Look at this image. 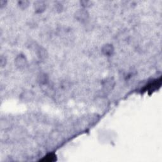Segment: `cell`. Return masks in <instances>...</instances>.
Here are the masks:
<instances>
[{
	"label": "cell",
	"instance_id": "9c48e42d",
	"mask_svg": "<svg viewBox=\"0 0 162 162\" xmlns=\"http://www.w3.org/2000/svg\"><path fill=\"white\" fill-rule=\"evenodd\" d=\"M18 3L19 7L22 10H24L26 9L29 6L30 2L28 1H20L18 2Z\"/></svg>",
	"mask_w": 162,
	"mask_h": 162
},
{
	"label": "cell",
	"instance_id": "52a82bcc",
	"mask_svg": "<svg viewBox=\"0 0 162 162\" xmlns=\"http://www.w3.org/2000/svg\"><path fill=\"white\" fill-rule=\"evenodd\" d=\"M56 160V155L54 153H51L49 154H47L46 156L40 161L51 162V161H55Z\"/></svg>",
	"mask_w": 162,
	"mask_h": 162
},
{
	"label": "cell",
	"instance_id": "5b68a950",
	"mask_svg": "<svg viewBox=\"0 0 162 162\" xmlns=\"http://www.w3.org/2000/svg\"><path fill=\"white\" fill-rule=\"evenodd\" d=\"M114 47L111 44H106L101 48V52L104 55L111 56L114 53Z\"/></svg>",
	"mask_w": 162,
	"mask_h": 162
},
{
	"label": "cell",
	"instance_id": "30bf717a",
	"mask_svg": "<svg viewBox=\"0 0 162 162\" xmlns=\"http://www.w3.org/2000/svg\"><path fill=\"white\" fill-rule=\"evenodd\" d=\"M80 5L82 6L84 9H85L86 8H89L90 6H91L92 2L89 1H80Z\"/></svg>",
	"mask_w": 162,
	"mask_h": 162
},
{
	"label": "cell",
	"instance_id": "7a4b0ae2",
	"mask_svg": "<svg viewBox=\"0 0 162 162\" xmlns=\"http://www.w3.org/2000/svg\"><path fill=\"white\" fill-rule=\"evenodd\" d=\"M15 65L19 69H23L27 66V60L23 54H20L15 59Z\"/></svg>",
	"mask_w": 162,
	"mask_h": 162
},
{
	"label": "cell",
	"instance_id": "8992f818",
	"mask_svg": "<svg viewBox=\"0 0 162 162\" xmlns=\"http://www.w3.org/2000/svg\"><path fill=\"white\" fill-rule=\"evenodd\" d=\"M37 55L40 59H45L48 56V53H47L46 50L42 48V47H38V48L36 49Z\"/></svg>",
	"mask_w": 162,
	"mask_h": 162
},
{
	"label": "cell",
	"instance_id": "ba28073f",
	"mask_svg": "<svg viewBox=\"0 0 162 162\" xmlns=\"http://www.w3.org/2000/svg\"><path fill=\"white\" fill-rule=\"evenodd\" d=\"M38 80L40 84H46L48 82V77L46 73H41L38 76Z\"/></svg>",
	"mask_w": 162,
	"mask_h": 162
},
{
	"label": "cell",
	"instance_id": "6da1fadb",
	"mask_svg": "<svg viewBox=\"0 0 162 162\" xmlns=\"http://www.w3.org/2000/svg\"><path fill=\"white\" fill-rule=\"evenodd\" d=\"M74 17L78 22L81 23L86 22L89 18V14L86 9L78 10L74 14Z\"/></svg>",
	"mask_w": 162,
	"mask_h": 162
},
{
	"label": "cell",
	"instance_id": "3957f363",
	"mask_svg": "<svg viewBox=\"0 0 162 162\" xmlns=\"http://www.w3.org/2000/svg\"><path fill=\"white\" fill-rule=\"evenodd\" d=\"M34 97V94L32 91H25L20 94V99L23 102L27 103L31 101Z\"/></svg>",
	"mask_w": 162,
	"mask_h": 162
},
{
	"label": "cell",
	"instance_id": "8fae6325",
	"mask_svg": "<svg viewBox=\"0 0 162 162\" xmlns=\"http://www.w3.org/2000/svg\"><path fill=\"white\" fill-rule=\"evenodd\" d=\"M6 1H3V0H1V1H0V7H1V8L3 7H4V6H5V5H6Z\"/></svg>",
	"mask_w": 162,
	"mask_h": 162
},
{
	"label": "cell",
	"instance_id": "277c9868",
	"mask_svg": "<svg viewBox=\"0 0 162 162\" xmlns=\"http://www.w3.org/2000/svg\"><path fill=\"white\" fill-rule=\"evenodd\" d=\"M34 8L36 13H42L46 9V5L43 1H37L34 3Z\"/></svg>",
	"mask_w": 162,
	"mask_h": 162
}]
</instances>
